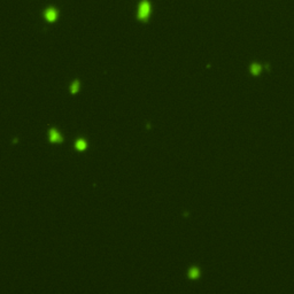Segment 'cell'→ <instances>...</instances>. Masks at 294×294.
<instances>
[{
  "mask_svg": "<svg viewBox=\"0 0 294 294\" xmlns=\"http://www.w3.org/2000/svg\"><path fill=\"white\" fill-rule=\"evenodd\" d=\"M152 13V5L148 0H141L137 8V18L141 22H146Z\"/></svg>",
  "mask_w": 294,
  "mask_h": 294,
  "instance_id": "obj_1",
  "label": "cell"
},
{
  "mask_svg": "<svg viewBox=\"0 0 294 294\" xmlns=\"http://www.w3.org/2000/svg\"><path fill=\"white\" fill-rule=\"evenodd\" d=\"M59 18V10L55 8V7H48V8H46L44 10V18L47 21V22H50V23H53V22H55L56 20Z\"/></svg>",
  "mask_w": 294,
  "mask_h": 294,
  "instance_id": "obj_2",
  "label": "cell"
},
{
  "mask_svg": "<svg viewBox=\"0 0 294 294\" xmlns=\"http://www.w3.org/2000/svg\"><path fill=\"white\" fill-rule=\"evenodd\" d=\"M50 140H51V143H60V141H62V137L55 129H51V131H50Z\"/></svg>",
  "mask_w": 294,
  "mask_h": 294,
  "instance_id": "obj_3",
  "label": "cell"
},
{
  "mask_svg": "<svg viewBox=\"0 0 294 294\" xmlns=\"http://www.w3.org/2000/svg\"><path fill=\"white\" fill-rule=\"evenodd\" d=\"M87 147V144L85 140H83V139H79L76 141V148H77L78 151H84L85 148Z\"/></svg>",
  "mask_w": 294,
  "mask_h": 294,
  "instance_id": "obj_4",
  "label": "cell"
},
{
  "mask_svg": "<svg viewBox=\"0 0 294 294\" xmlns=\"http://www.w3.org/2000/svg\"><path fill=\"white\" fill-rule=\"evenodd\" d=\"M78 90H79V84H78V82H74V83L71 84V86H70L71 93H77Z\"/></svg>",
  "mask_w": 294,
  "mask_h": 294,
  "instance_id": "obj_5",
  "label": "cell"
},
{
  "mask_svg": "<svg viewBox=\"0 0 294 294\" xmlns=\"http://www.w3.org/2000/svg\"><path fill=\"white\" fill-rule=\"evenodd\" d=\"M190 276L192 277V278L198 277L199 276V270H198V269H192V270L190 271Z\"/></svg>",
  "mask_w": 294,
  "mask_h": 294,
  "instance_id": "obj_6",
  "label": "cell"
},
{
  "mask_svg": "<svg viewBox=\"0 0 294 294\" xmlns=\"http://www.w3.org/2000/svg\"><path fill=\"white\" fill-rule=\"evenodd\" d=\"M260 70H261V68H260V66H257V64H254V66L252 67V72H253V74H255V75H256V74H259Z\"/></svg>",
  "mask_w": 294,
  "mask_h": 294,
  "instance_id": "obj_7",
  "label": "cell"
}]
</instances>
